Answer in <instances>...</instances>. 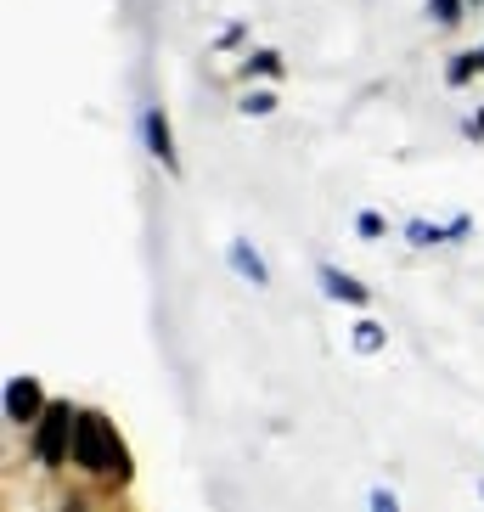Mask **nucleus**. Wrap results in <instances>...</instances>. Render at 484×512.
<instances>
[{"instance_id":"obj_1","label":"nucleus","mask_w":484,"mask_h":512,"mask_svg":"<svg viewBox=\"0 0 484 512\" xmlns=\"http://www.w3.org/2000/svg\"><path fill=\"white\" fill-rule=\"evenodd\" d=\"M74 467H85V473H113V479H130V451L119 445V434H113V422H107V417H96V411H79Z\"/></svg>"},{"instance_id":"obj_8","label":"nucleus","mask_w":484,"mask_h":512,"mask_svg":"<svg viewBox=\"0 0 484 512\" xmlns=\"http://www.w3.org/2000/svg\"><path fill=\"white\" fill-rule=\"evenodd\" d=\"M428 6H434V23H445V29L462 23V0H428Z\"/></svg>"},{"instance_id":"obj_7","label":"nucleus","mask_w":484,"mask_h":512,"mask_svg":"<svg viewBox=\"0 0 484 512\" xmlns=\"http://www.w3.org/2000/svg\"><path fill=\"white\" fill-rule=\"evenodd\" d=\"M378 344H383V327H378V321H361V327H355V349H361V355H372Z\"/></svg>"},{"instance_id":"obj_12","label":"nucleus","mask_w":484,"mask_h":512,"mask_svg":"<svg viewBox=\"0 0 484 512\" xmlns=\"http://www.w3.org/2000/svg\"><path fill=\"white\" fill-rule=\"evenodd\" d=\"M439 237H445V231H439V226H423V220L411 226V242H423V248H428V242H439Z\"/></svg>"},{"instance_id":"obj_14","label":"nucleus","mask_w":484,"mask_h":512,"mask_svg":"<svg viewBox=\"0 0 484 512\" xmlns=\"http://www.w3.org/2000/svg\"><path fill=\"white\" fill-rule=\"evenodd\" d=\"M372 512H394V496H389V490H372Z\"/></svg>"},{"instance_id":"obj_9","label":"nucleus","mask_w":484,"mask_h":512,"mask_svg":"<svg viewBox=\"0 0 484 512\" xmlns=\"http://www.w3.org/2000/svg\"><path fill=\"white\" fill-rule=\"evenodd\" d=\"M473 74H479V62H473V51H468V57H456V62H451V74H445V79H451V85H468Z\"/></svg>"},{"instance_id":"obj_11","label":"nucleus","mask_w":484,"mask_h":512,"mask_svg":"<svg viewBox=\"0 0 484 512\" xmlns=\"http://www.w3.org/2000/svg\"><path fill=\"white\" fill-rule=\"evenodd\" d=\"M248 68H254V74H276L282 62H276V51H254V57H248Z\"/></svg>"},{"instance_id":"obj_5","label":"nucleus","mask_w":484,"mask_h":512,"mask_svg":"<svg viewBox=\"0 0 484 512\" xmlns=\"http://www.w3.org/2000/svg\"><path fill=\"white\" fill-rule=\"evenodd\" d=\"M321 282H327V293H333V299H344V304H366V287L355 282V276L333 271V265H321Z\"/></svg>"},{"instance_id":"obj_6","label":"nucleus","mask_w":484,"mask_h":512,"mask_svg":"<svg viewBox=\"0 0 484 512\" xmlns=\"http://www.w3.org/2000/svg\"><path fill=\"white\" fill-rule=\"evenodd\" d=\"M231 265H237V271L248 276L254 287H265V282H271V271H265V259H259L254 248H248V242H237V248H231Z\"/></svg>"},{"instance_id":"obj_4","label":"nucleus","mask_w":484,"mask_h":512,"mask_svg":"<svg viewBox=\"0 0 484 512\" xmlns=\"http://www.w3.org/2000/svg\"><path fill=\"white\" fill-rule=\"evenodd\" d=\"M147 147H152V158H158L164 169H175V147H169V124H164V113H158V107L147 113Z\"/></svg>"},{"instance_id":"obj_2","label":"nucleus","mask_w":484,"mask_h":512,"mask_svg":"<svg viewBox=\"0 0 484 512\" xmlns=\"http://www.w3.org/2000/svg\"><path fill=\"white\" fill-rule=\"evenodd\" d=\"M74 434H79V411L68 406V400H51L46 417L34 422V456L46 467L74 462Z\"/></svg>"},{"instance_id":"obj_10","label":"nucleus","mask_w":484,"mask_h":512,"mask_svg":"<svg viewBox=\"0 0 484 512\" xmlns=\"http://www.w3.org/2000/svg\"><path fill=\"white\" fill-rule=\"evenodd\" d=\"M271 107H276V96H271V91H254L248 102H242V113H254V119H265Z\"/></svg>"},{"instance_id":"obj_13","label":"nucleus","mask_w":484,"mask_h":512,"mask_svg":"<svg viewBox=\"0 0 484 512\" xmlns=\"http://www.w3.org/2000/svg\"><path fill=\"white\" fill-rule=\"evenodd\" d=\"M355 226H361V237H378V231H383V214H361Z\"/></svg>"},{"instance_id":"obj_15","label":"nucleus","mask_w":484,"mask_h":512,"mask_svg":"<svg viewBox=\"0 0 484 512\" xmlns=\"http://www.w3.org/2000/svg\"><path fill=\"white\" fill-rule=\"evenodd\" d=\"M473 62H479V74H484V46H479V51H473Z\"/></svg>"},{"instance_id":"obj_3","label":"nucleus","mask_w":484,"mask_h":512,"mask_svg":"<svg viewBox=\"0 0 484 512\" xmlns=\"http://www.w3.org/2000/svg\"><path fill=\"white\" fill-rule=\"evenodd\" d=\"M6 417L12 422H40L46 417V400H40V383H34V377H12V389H6Z\"/></svg>"}]
</instances>
